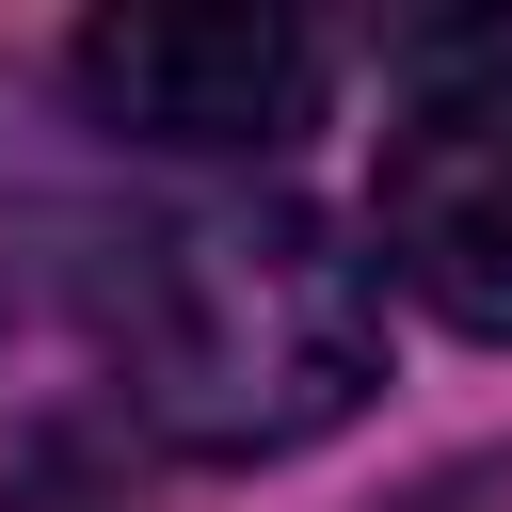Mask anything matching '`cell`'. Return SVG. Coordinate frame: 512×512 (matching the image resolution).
I'll use <instances>...</instances> for the list:
<instances>
[{"label":"cell","mask_w":512,"mask_h":512,"mask_svg":"<svg viewBox=\"0 0 512 512\" xmlns=\"http://www.w3.org/2000/svg\"><path fill=\"white\" fill-rule=\"evenodd\" d=\"M96 352H112V400L160 432V448H208V464H272L304 432H336L384 368V288L368 256H336L320 208L288 192H208V208H160L112 240L96 272Z\"/></svg>","instance_id":"obj_1"},{"label":"cell","mask_w":512,"mask_h":512,"mask_svg":"<svg viewBox=\"0 0 512 512\" xmlns=\"http://www.w3.org/2000/svg\"><path fill=\"white\" fill-rule=\"evenodd\" d=\"M368 224H384V272L448 320V336H496L512 352V64H448L384 112V176H368Z\"/></svg>","instance_id":"obj_3"},{"label":"cell","mask_w":512,"mask_h":512,"mask_svg":"<svg viewBox=\"0 0 512 512\" xmlns=\"http://www.w3.org/2000/svg\"><path fill=\"white\" fill-rule=\"evenodd\" d=\"M320 32L272 16V0H144V16H96L64 48L80 112L128 128V144H176V160H256L320 112Z\"/></svg>","instance_id":"obj_2"}]
</instances>
